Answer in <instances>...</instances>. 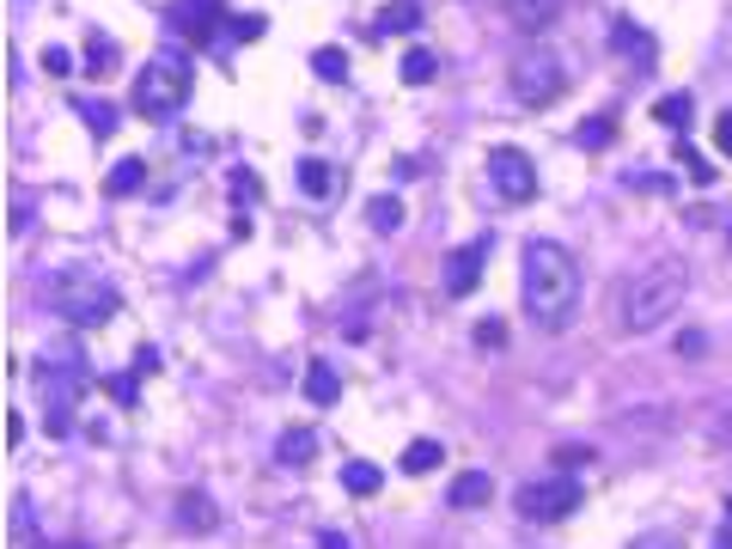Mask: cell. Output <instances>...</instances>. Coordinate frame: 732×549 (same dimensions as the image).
Returning a JSON list of instances; mask_svg holds the SVG:
<instances>
[{"label":"cell","instance_id":"obj_33","mask_svg":"<svg viewBox=\"0 0 732 549\" xmlns=\"http://www.w3.org/2000/svg\"><path fill=\"white\" fill-rule=\"evenodd\" d=\"M317 549H354V537L348 531H324V537H317Z\"/></svg>","mask_w":732,"mask_h":549},{"label":"cell","instance_id":"obj_6","mask_svg":"<svg viewBox=\"0 0 732 549\" xmlns=\"http://www.w3.org/2000/svg\"><path fill=\"white\" fill-rule=\"evenodd\" d=\"M92 391V366L79 360L74 348L50 354V366H43V397H50V433H67L74 428V409L79 397Z\"/></svg>","mask_w":732,"mask_h":549},{"label":"cell","instance_id":"obj_21","mask_svg":"<svg viewBox=\"0 0 732 549\" xmlns=\"http://www.w3.org/2000/svg\"><path fill=\"white\" fill-rule=\"evenodd\" d=\"M86 74H98V79H105V74H117V43H110L105 37V31H92V37H86Z\"/></svg>","mask_w":732,"mask_h":549},{"label":"cell","instance_id":"obj_22","mask_svg":"<svg viewBox=\"0 0 732 549\" xmlns=\"http://www.w3.org/2000/svg\"><path fill=\"white\" fill-rule=\"evenodd\" d=\"M690 92H666V98H659V105H654V117L659 122H666V129H690Z\"/></svg>","mask_w":732,"mask_h":549},{"label":"cell","instance_id":"obj_16","mask_svg":"<svg viewBox=\"0 0 732 549\" xmlns=\"http://www.w3.org/2000/svg\"><path fill=\"white\" fill-rule=\"evenodd\" d=\"M305 397H312V403H336V397H342V379H336V366H330V360L305 366Z\"/></svg>","mask_w":732,"mask_h":549},{"label":"cell","instance_id":"obj_7","mask_svg":"<svg viewBox=\"0 0 732 549\" xmlns=\"http://www.w3.org/2000/svg\"><path fill=\"white\" fill-rule=\"evenodd\" d=\"M580 500H586V488H580L574 476H549V483H525L519 495H513V507L531 525H556V519H568Z\"/></svg>","mask_w":732,"mask_h":549},{"label":"cell","instance_id":"obj_12","mask_svg":"<svg viewBox=\"0 0 732 549\" xmlns=\"http://www.w3.org/2000/svg\"><path fill=\"white\" fill-rule=\"evenodd\" d=\"M488 495H495V476H488V471H464V476L452 483V495H445V507L476 513V507H488Z\"/></svg>","mask_w":732,"mask_h":549},{"label":"cell","instance_id":"obj_27","mask_svg":"<svg viewBox=\"0 0 732 549\" xmlns=\"http://www.w3.org/2000/svg\"><path fill=\"white\" fill-rule=\"evenodd\" d=\"M312 74L336 86V79H348V55H342V50H317V55H312Z\"/></svg>","mask_w":732,"mask_h":549},{"label":"cell","instance_id":"obj_2","mask_svg":"<svg viewBox=\"0 0 732 549\" xmlns=\"http://www.w3.org/2000/svg\"><path fill=\"white\" fill-rule=\"evenodd\" d=\"M683 288H690V269L678 257H654L647 269H635L616 288V324L628 336H647V330H659L683 305Z\"/></svg>","mask_w":732,"mask_h":549},{"label":"cell","instance_id":"obj_9","mask_svg":"<svg viewBox=\"0 0 732 549\" xmlns=\"http://www.w3.org/2000/svg\"><path fill=\"white\" fill-rule=\"evenodd\" d=\"M220 0H171L165 7V25L171 37H190V43H214L220 37Z\"/></svg>","mask_w":732,"mask_h":549},{"label":"cell","instance_id":"obj_17","mask_svg":"<svg viewBox=\"0 0 732 549\" xmlns=\"http://www.w3.org/2000/svg\"><path fill=\"white\" fill-rule=\"evenodd\" d=\"M379 483H385V476H379V464H366V458H348V464H342V488H348V495H379Z\"/></svg>","mask_w":732,"mask_h":549},{"label":"cell","instance_id":"obj_1","mask_svg":"<svg viewBox=\"0 0 732 549\" xmlns=\"http://www.w3.org/2000/svg\"><path fill=\"white\" fill-rule=\"evenodd\" d=\"M519 293H525V317H531L543 336H562L580 317V262L568 245L556 238H531L519 262Z\"/></svg>","mask_w":732,"mask_h":549},{"label":"cell","instance_id":"obj_14","mask_svg":"<svg viewBox=\"0 0 732 549\" xmlns=\"http://www.w3.org/2000/svg\"><path fill=\"white\" fill-rule=\"evenodd\" d=\"M177 525H183V531H214L220 513H214V500L202 495V488H183V495H177Z\"/></svg>","mask_w":732,"mask_h":549},{"label":"cell","instance_id":"obj_3","mask_svg":"<svg viewBox=\"0 0 732 549\" xmlns=\"http://www.w3.org/2000/svg\"><path fill=\"white\" fill-rule=\"evenodd\" d=\"M43 300H50V312L67 317L74 330H105L110 317L122 312L117 288H110V281L92 269V262H62V269L43 281Z\"/></svg>","mask_w":732,"mask_h":549},{"label":"cell","instance_id":"obj_26","mask_svg":"<svg viewBox=\"0 0 732 549\" xmlns=\"http://www.w3.org/2000/svg\"><path fill=\"white\" fill-rule=\"evenodd\" d=\"M433 74H440V55H428V50H409L403 55V86H428Z\"/></svg>","mask_w":732,"mask_h":549},{"label":"cell","instance_id":"obj_19","mask_svg":"<svg viewBox=\"0 0 732 549\" xmlns=\"http://www.w3.org/2000/svg\"><path fill=\"white\" fill-rule=\"evenodd\" d=\"M74 110H79V122H86V129L98 134V141H105V134H117V110H110L105 98H79Z\"/></svg>","mask_w":732,"mask_h":549},{"label":"cell","instance_id":"obj_29","mask_svg":"<svg viewBox=\"0 0 732 549\" xmlns=\"http://www.w3.org/2000/svg\"><path fill=\"white\" fill-rule=\"evenodd\" d=\"M628 549H683V537L678 531H640Z\"/></svg>","mask_w":732,"mask_h":549},{"label":"cell","instance_id":"obj_36","mask_svg":"<svg viewBox=\"0 0 732 549\" xmlns=\"http://www.w3.org/2000/svg\"><path fill=\"white\" fill-rule=\"evenodd\" d=\"M43 549H86V543H43Z\"/></svg>","mask_w":732,"mask_h":549},{"label":"cell","instance_id":"obj_13","mask_svg":"<svg viewBox=\"0 0 732 549\" xmlns=\"http://www.w3.org/2000/svg\"><path fill=\"white\" fill-rule=\"evenodd\" d=\"M416 25H421V0H385L379 19H373V31H379V37H409Z\"/></svg>","mask_w":732,"mask_h":549},{"label":"cell","instance_id":"obj_31","mask_svg":"<svg viewBox=\"0 0 732 549\" xmlns=\"http://www.w3.org/2000/svg\"><path fill=\"white\" fill-rule=\"evenodd\" d=\"M43 67H50V74H74V55H67L62 43H50V50H43Z\"/></svg>","mask_w":732,"mask_h":549},{"label":"cell","instance_id":"obj_18","mask_svg":"<svg viewBox=\"0 0 732 549\" xmlns=\"http://www.w3.org/2000/svg\"><path fill=\"white\" fill-rule=\"evenodd\" d=\"M440 458H445L440 440H409V445H403V471H409V476H428Z\"/></svg>","mask_w":732,"mask_h":549},{"label":"cell","instance_id":"obj_37","mask_svg":"<svg viewBox=\"0 0 732 549\" xmlns=\"http://www.w3.org/2000/svg\"><path fill=\"white\" fill-rule=\"evenodd\" d=\"M726 525H732V500H726Z\"/></svg>","mask_w":732,"mask_h":549},{"label":"cell","instance_id":"obj_28","mask_svg":"<svg viewBox=\"0 0 732 549\" xmlns=\"http://www.w3.org/2000/svg\"><path fill=\"white\" fill-rule=\"evenodd\" d=\"M226 37L257 43V37H262V13H226Z\"/></svg>","mask_w":732,"mask_h":549},{"label":"cell","instance_id":"obj_20","mask_svg":"<svg viewBox=\"0 0 732 549\" xmlns=\"http://www.w3.org/2000/svg\"><path fill=\"white\" fill-rule=\"evenodd\" d=\"M147 183V159H117V171H110V196H134V190H141Z\"/></svg>","mask_w":732,"mask_h":549},{"label":"cell","instance_id":"obj_23","mask_svg":"<svg viewBox=\"0 0 732 549\" xmlns=\"http://www.w3.org/2000/svg\"><path fill=\"white\" fill-rule=\"evenodd\" d=\"M300 190L305 196H330V190H336V171H330L324 159H300Z\"/></svg>","mask_w":732,"mask_h":549},{"label":"cell","instance_id":"obj_8","mask_svg":"<svg viewBox=\"0 0 732 549\" xmlns=\"http://www.w3.org/2000/svg\"><path fill=\"white\" fill-rule=\"evenodd\" d=\"M488 183H495L507 202H531L537 196V165L519 153V147H495V153H488Z\"/></svg>","mask_w":732,"mask_h":549},{"label":"cell","instance_id":"obj_24","mask_svg":"<svg viewBox=\"0 0 732 549\" xmlns=\"http://www.w3.org/2000/svg\"><path fill=\"white\" fill-rule=\"evenodd\" d=\"M366 220H373V233H397V226H403V202H397V196H373V202H366Z\"/></svg>","mask_w":732,"mask_h":549},{"label":"cell","instance_id":"obj_30","mask_svg":"<svg viewBox=\"0 0 732 549\" xmlns=\"http://www.w3.org/2000/svg\"><path fill=\"white\" fill-rule=\"evenodd\" d=\"M611 117H599V122H586V129H580V147H611Z\"/></svg>","mask_w":732,"mask_h":549},{"label":"cell","instance_id":"obj_15","mask_svg":"<svg viewBox=\"0 0 732 549\" xmlns=\"http://www.w3.org/2000/svg\"><path fill=\"white\" fill-rule=\"evenodd\" d=\"M507 13L519 31H543L556 25V13H562V0H507Z\"/></svg>","mask_w":732,"mask_h":549},{"label":"cell","instance_id":"obj_34","mask_svg":"<svg viewBox=\"0 0 732 549\" xmlns=\"http://www.w3.org/2000/svg\"><path fill=\"white\" fill-rule=\"evenodd\" d=\"M13 525H19V531H31V500H25V495L13 500Z\"/></svg>","mask_w":732,"mask_h":549},{"label":"cell","instance_id":"obj_35","mask_svg":"<svg viewBox=\"0 0 732 549\" xmlns=\"http://www.w3.org/2000/svg\"><path fill=\"white\" fill-rule=\"evenodd\" d=\"M714 549H732V525H726V531H720V537H714Z\"/></svg>","mask_w":732,"mask_h":549},{"label":"cell","instance_id":"obj_5","mask_svg":"<svg viewBox=\"0 0 732 549\" xmlns=\"http://www.w3.org/2000/svg\"><path fill=\"white\" fill-rule=\"evenodd\" d=\"M507 86H513V98H519V105H556V98H562L568 92V62L556 50H549V43H537V50H519L513 55V67H507Z\"/></svg>","mask_w":732,"mask_h":549},{"label":"cell","instance_id":"obj_4","mask_svg":"<svg viewBox=\"0 0 732 549\" xmlns=\"http://www.w3.org/2000/svg\"><path fill=\"white\" fill-rule=\"evenodd\" d=\"M190 86H196L190 62H183L177 50H159L153 62L134 74L129 105H134V117H147V122H171V117L183 110V98H190Z\"/></svg>","mask_w":732,"mask_h":549},{"label":"cell","instance_id":"obj_11","mask_svg":"<svg viewBox=\"0 0 732 549\" xmlns=\"http://www.w3.org/2000/svg\"><path fill=\"white\" fill-rule=\"evenodd\" d=\"M312 458H317V433L312 428H288L281 440H274V464H281V471H305Z\"/></svg>","mask_w":732,"mask_h":549},{"label":"cell","instance_id":"obj_32","mask_svg":"<svg viewBox=\"0 0 732 549\" xmlns=\"http://www.w3.org/2000/svg\"><path fill=\"white\" fill-rule=\"evenodd\" d=\"M714 147H720V153H726V159H732V110H726V117H720V122H714Z\"/></svg>","mask_w":732,"mask_h":549},{"label":"cell","instance_id":"obj_10","mask_svg":"<svg viewBox=\"0 0 732 549\" xmlns=\"http://www.w3.org/2000/svg\"><path fill=\"white\" fill-rule=\"evenodd\" d=\"M483 257H488V238H476V245H458L452 257H445V293H452V300L476 293V281H483Z\"/></svg>","mask_w":732,"mask_h":549},{"label":"cell","instance_id":"obj_25","mask_svg":"<svg viewBox=\"0 0 732 549\" xmlns=\"http://www.w3.org/2000/svg\"><path fill=\"white\" fill-rule=\"evenodd\" d=\"M611 43H616L623 55H640V62H654V37H647V31H635V25H623V19L611 25Z\"/></svg>","mask_w":732,"mask_h":549}]
</instances>
